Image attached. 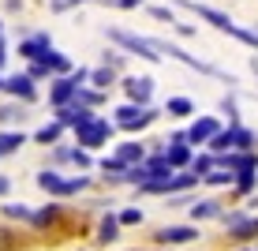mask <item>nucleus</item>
I'll list each match as a JSON object with an SVG mask.
<instances>
[{
    "instance_id": "nucleus-1",
    "label": "nucleus",
    "mask_w": 258,
    "mask_h": 251,
    "mask_svg": "<svg viewBox=\"0 0 258 251\" xmlns=\"http://www.w3.org/2000/svg\"><path fill=\"white\" fill-rule=\"evenodd\" d=\"M183 8H191L195 15H202V19H210L217 30H228L232 38H239V41H247V45H254L258 49V34H251V30H243V26H236L228 15H221V12H213V8H206V4H195V0H180Z\"/></svg>"
},
{
    "instance_id": "nucleus-2",
    "label": "nucleus",
    "mask_w": 258,
    "mask_h": 251,
    "mask_svg": "<svg viewBox=\"0 0 258 251\" xmlns=\"http://www.w3.org/2000/svg\"><path fill=\"white\" fill-rule=\"evenodd\" d=\"M109 38L112 41H120L123 49H131V53H139L142 60H157L161 53H157L154 41H146V38H135V34H123V30H109Z\"/></svg>"
},
{
    "instance_id": "nucleus-3",
    "label": "nucleus",
    "mask_w": 258,
    "mask_h": 251,
    "mask_svg": "<svg viewBox=\"0 0 258 251\" xmlns=\"http://www.w3.org/2000/svg\"><path fill=\"white\" fill-rule=\"evenodd\" d=\"M154 109H139V105H120V109H116V124H120V128H131V131H135V128H146V124H154Z\"/></svg>"
},
{
    "instance_id": "nucleus-4",
    "label": "nucleus",
    "mask_w": 258,
    "mask_h": 251,
    "mask_svg": "<svg viewBox=\"0 0 258 251\" xmlns=\"http://www.w3.org/2000/svg\"><path fill=\"white\" fill-rule=\"evenodd\" d=\"M109 135H112V124L101 120V116H94L86 128H79V142H83V146H101Z\"/></svg>"
},
{
    "instance_id": "nucleus-5",
    "label": "nucleus",
    "mask_w": 258,
    "mask_h": 251,
    "mask_svg": "<svg viewBox=\"0 0 258 251\" xmlns=\"http://www.w3.org/2000/svg\"><path fill=\"white\" fill-rule=\"evenodd\" d=\"M123 86H127V97H131V102H139L142 109H146L150 94H154V79H146V75H139V79H123Z\"/></svg>"
},
{
    "instance_id": "nucleus-6",
    "label": "nucleus",
    "mask_w": 258,
    "mask_h": 251,
    "mask_svg": "<svg viewBox=\"0 0 258 251\" xmlns=\"http://www.w3.org/2000/svg\"><path fill=\"white\" fill-rule=\"evenodd\" d=\"M165 158H168V165H187V161H191V150H187V135H183V131H180V135H172V146H165Z\"/></svg>"
},
{
    "instance_id": "nucleus-7",
    "label": "nucleus",
    "mask_w": 258,
    "mask_h": 251,
    "mask_svg": "<svg viewBox=\"0 0 258 251\" xmlns=\"http://www.w3.org/2000/svg\"><path fill=\"white\" fill-rule=\"evenodd\" d=\"M90 120H94V113L86 109V105H64V109H60V124H75V128H86Z\"/></svg>"
},
{
    "instance_id": "nucleus-8",
    "label": "nucleus",
    "mask_w": 258,
    "mask_h": 251,
    "mask_svg": "<svg viewBox=\"0 0 258 251\" xmlns=\"http://www.w3.org/2000/svg\"><path fill=\"white\" fill-rule=\"evenodd\" d=\"M4 90L23 97V102H30L34 97V83H30V75H12V79H4Z\"/></svg>"
},
{
    "instance_id": "nucleus-9",
    "label": "nucleus",
    "mask_w": 258,
    "mask_h": 251,
    "mask_svg": "<svg viewBox=\"0 0 258 251\" xmlns=\"http://www.w3.org/2000/svg\"><path fill=\"white\" fill-rule=\"evenodd\" d=\"M217 131H221V128H217V120H213V116H202V120L187 131V139H191V142H206V139L213 142V135H217Z\"/></svg>"
},
{
    "instance_id": "nucleus-10",
    "label": "nucleus",
    "mask_w": 258,
    "mask_h": 251,
    "mask_svg": "<svg viewBox=\"0 0 258 251\" xmlns=\"http://www.w3.org/2000/svg\"><path fill=\"white\" fill-rule=\"evenodd\" d=\"M157 236H161L165 244H187V240L199 236V229H191V225H172V229H161Z\"/></svg>"
},
{
    "instance_id": "nucleus-11",
    "label": "nucleus",
    "mask_w": 258,
    "mask_h": 251,
    "mask_svg": "<svg viewBox=\"0 0 258 251\" xmlns=\"http://www.w3.org/2000/svg\"><path fill=\"white\" fill-rule=\"evenodd\" d=\"M45 53H49V38L45 34H38V38H30V41L19 45V57H26V60H38V57H45Z\"/></svg>"
},
{
    "instance_id": "nucleus-12",
    "label": "nucleus",
    "mask_w": 258,
    "mask_h": 251,
    "mask_svg": "<svg viewBox=\"0 0 258 251\" xmlns=\"http://www.w3.org/2000/svg\"><path fill=\"white\" fill-rule=\"evenodd\" d=\"M79 94V83H75V75L71 79H60L56 86H52V105H64L68 97H75Z\"/></svg>"
},
{
    "instance_id": "nucleus-13",
    "label": "nucleus",
    "mask_w": 258,
    "mask_h": 251,
    "mask_svg": "<svg viewBox=\"0 0 258 251\" xmlns=\"http://www.w3.org/2000/svg\"><path fill=\"white\" fill-rule=\"evenodd\" d=\"M225 165H228V169H239V173H254V169H258V158H254V154H228Z\"/></svg>"
},
{
    "instance_id": "nucleus-14",
    "label": "nucleus",
    "mask_w": 258,
    "mask_h": 251,
    "mask_svg": "<svg viewBox=\"0 0 258 251\" xmlns=\"http://www.w3.org/2000/svg\"><path fill=\"white\" fill-rule=\"evenodd\" d=\"M38 184L45 187V191H56V195H68V180H60L52 169H45V173H38Z\"/></svg>"
},
{
    "instance_id": "nucleus-15",
    "label": "nucleus",
    "mask_w": 258,
    "mask_h": 251,
    "mask_svg": "<svg viewBox=\"0 0 258 251\" xmlns=\"http://www.w3.org/2000/svg\"><path fill=\"white\" fill-rule=\"evenodd\" d=\"M116 229H120V218H112V214H109V218L101 221V232H97V240H101V244H112V240L120 236Z\"/></svg>"
},
{
    "instance_id": "nucleus-16",
    "label": "nucleus",
    "mask_w": 258,
    "mask_h": 251,
    "mask_svg": "<svg viewBox=\"0 0 258 251\" xmlns=\"http://www.w3.org/2000/svg\"><path fill=\"white\" fill-rule=\"evenodd\" d=\"M116 158L123 161V165H131V161H142V146H139V142H123V146L116 150Z\"/></svg>"
},
{
    "instance_id": "nucleus-17",
    "label": "nucleus",
    "mask_w": 258,
    "mask_h": 251,
    "mask_svg": "<svg viewBox=\"0 0 258 251\" xmlns=\"http://www.w3.org/2000/svg\"><path fill=\"white\" fill-rule=\"evenodd\" d=\"M191 214H195V218H217L221 206L213 203V199H202V203H195V206H191Z\"/></svg>"
},
{
    "instance_id": "nucleus-18",
    "label": "nucleus",
    "mask_w": 258,
    "mask_h": 251,
    "mask_svg": "<svg viewBox=\"0 0 258 251\" xmlns=\"http://www.w3.org/2000/svg\"><path fill=\"white\" fill-rule=\"evenodd\" d=\"M60 131H64V124L56 120V124H45V128H41L34 139H38V142H45V146H49V142H56V139H60Z\"/></svg>"
},
{
    "instance_id": "nucleus-19",
    "label": "nucleus",
    "mask_w": 258,
    "mask_h": 251,
    "mask_svg": "<svg viewBox=\"0 0 258 251\" xmlns=\"http://www.w3.org/2000/svg\"><path fill=\"white\" fill-rule=\"evenodd\" d=\"M172 116H187V113H195V105L187 102V97H168V105H165Z\"/></svg>"
},
{
    "instance_id": "nucleus-20",
    "label": "nucleus",
    "mask_w": 258,
    "mask_h": 251,
    "mask_svg": "<svg viewBox=\"0 0 258 251\" xmlns=\"http://www.w3.org/2000/svg\"><path fill=\"white\" fill-rule=\"evenodd\" d=\"M23 131H8V135H0V154H8V150H19L23 146Z\"/></svg>"
},
{
    "instance_id": "nucleus-21",
    "label": "nucleus",
    "mask_w": 258,
    "mask_h": 251,
    "mask_svg": "<svg viewBox=\"0 0 258 251\" xmlns=\"http://www.w3.org/2000/svg\"><path fill=\"white\" fill-rule=\"evenodd\" d=\"M210 146H213V150H228V146H236V128H228V131H217Z\"/></svg>"
},
{
    "instance_id": "nucleus-22",
    "label": "nucleus",
    "mask_w": 258,
    "mask_h": 251,
    "mask_svg": "<svg viewBox=\"0 0 258 251\" xmlns=\"http://www.w3.org/2000/svg\"><path fill=\"white\" fill-rule=\"evenodd\" d=\"M232 236H236V240H251V236H258V218H247L243 225L232 232Z\"/></svg>"
},
{
    "instance_id": "nucleus-23",
    "label": "nucleus",
    "mask_w": 258,
    "mask_h": 251,
    "mask_svg": "<svg viewBox=\"0 0 258 251\" xmlns=\"http://www.w3.org/2000/svg\"><path fill=\"white\" fill-rule=\"evenodd\" d=\"M41 64H45V68H52V71H68V60L64 57H60V53H45V57H41Z\"/></svg>"
},
{
    "instance_id": "nucleus-24",
    "label": "nucleus",
    "mask_w": 258,
    "mask_h": 251,
    "mask_svg": "<svg viewBox=\"0 0 258 251\" xmlns=\"http://www.w3.org/2000/svg\"><path fill=\"white\" fill-rule=\"evenodd\" d=\"M236 146H239V150H251V146H254V131L236 128Z\"/></svg>"
},
{
    "instance_id": "nucleus-25",
    "label": "nucleus",
    "mask_w": 258,
    "mask_h": 251,
    "mask_svg": "<svg viewBox=\"0 0 258 251\" xmlns=\"http://www.w3.org/2000/svg\"><path fill=\"white\" fill-rule=\"evenodd\" d=\"M191 169H195V176H206V173H213V158H195Z\"/></svg>"
},
{
    "instance_id": "nucleus-26",
    "label": "nucleus",
    "mask_w": 258,
    "mask_h": 251,
    "mask_svg": "<svg viewBox=\"0 0 258 251\" xmlns=\"http://www.w3.org/2000/svg\"><path fill=\"white\" fill-rule=\"evenodd\" d=\"M90 79H94L97 86H109V83H112V71H109V68H97V71H90Z\"/></svg>"
},
{
    "instance_id": "nucleus-27",
    "label": "nucleus",
    "mask_w": 258,
    "mask_h": 251,
    "mask_svg": "<svg viewBox=\"0 0 258 251\" xmlns=\"http://www.w3.org/2000/svg\"><path fill=\"white\" fill-rule=\"evenodd\" d=\"M120 221H123V225H135V221H142V210H135V206H127V210L120 214Z\"/></svg>"
},
{
    "instance_id": "nucleus-28",
    "label": "nucleus",
    "mask_w": 258,
    "mask_h": 251,
    "mask_svg": "<svg viewBox=\"0 0 258 251\" xmlns=\"http://www.w3.org/2000/svg\"><path fill=\"white\" fill-rule=\"evenodd\" d=\"M101 169H105V173H123V161H120V158H105Z\"/></svg>"
},
{
    "instance_id": "nucleus-29",
    "label": "nucleus",
    "mask_w": 258,
    "mask_h": 251,
    "mask_svg": "<svg viewBox=\"0 0 258 251\" xmlns=\"http://www.w3.org/2000/svg\"><path fill=\"white\" fill-rule=\"evenodd\" d=\"M206 180H210L213 187H217V184H232V173H210Z\"/></svg>"
},
{
    "instance_id": "nucleus-30",
    "label": "nucleus",
    "mask_w": 258,
    "mask_h": 251,
    "mask_svg": "<svg viewBox=\"0 0 258 251\" xmlns=\"http://www.w3.org/2000/svg\"><path fill=\"white\" fill-rule=\"evenodd\" d=\"M221 109L228 113V120H232V128H236V97H225V105H221Z\"/></svg>"
},
{
    "instance_id": "nucleus-31",
    "label": "nucleus",
    "mask_w": 258,
    "mask_h": 251,
    "mask_svg": "<svg viewBox=\"0 0 258 251\" xmlns=\"http://www.w3.org/2000/svg\"><path fill=\"white\" fill-rule=\"evenodd\" d=\"M251 187H254V173H243L239 176V191H251Z\"/></svg>"
},
{
    "instance_id": "nucleus-32",
    "label": "nucleus",
    "mask_w": 258,
    "mask_h": 251,
    "mask_svg": "<svg viewBox=\"0 0 258 251\" xmlns=\"http://www.w3.org/2000/svg\"><path fill=\"white\" fill-rule=\"evenodd\" d=\"M8 214H12V218H30V210H26V206H8Z\"/></svg>"
},
{
    "instance_id": "nucleus-33",
    "label": "nucleus",
    "mask_w": 258,
    "mask_h": 251,
    "mask_svg": "<svg viewBox=\"0 0 258 251\" xmlns=\"http://www.w3.org/2000/svg\"><path fill=\"white\" fill-rule=\"evenodd\" d=\"M154 15H157V19H168V23H176V19H172V12H168V8H154Z\"/></svg>"
},
{
    "instance_id": "nucleus-34",
    "label": "nucleus",
    "mask_w": 258,
    "mask_h": 251,
    "mask_svg": "<svg viewBox=\"0 0 258 251\" xmlns=\"http://www.w3.org/2000/svg\"><path fill=\"white\" fill-rule=\"evenodd\" d=\"M135 4H142V0H120V8H135Z\"/></svg>"
},
{
    "instance_id": "nucleus-35",
    "label": "nucleus",
    "mask_w": 258,
    "mask_h": 251,
    "mask_svg": "<svg viewBox=\"0 0 258 251\" xmlns=\"http://www.w3.org/2000/svg\"><path fill=\"white\" fill-rule=\"evenodd\" d=\"M0 64H4V45H0Z\"/></svg>"
},
{
    "instance_id": "nucleus-36",
    "label": "nucleus",
    "mask_w": 258,
    "mask_h": 251,
    "mask_svg": "<svg viewBox=\"0 0 258 251\" xmlns=\"http://www.w3.org/2000/svg\"><path fill=\"white\" fill-rule=\"evenodd\" d=\"M4 187H8V180H0V191H4Z\"/></svg>"
},
{
    "instance_id": "nucleus-37",
    "label": "nucleus",
    "mask_w": 258,
    "mask_h": 251,
    "mask_svg": "<svg viewBox=\"0 0 258 251\" xmlns=\"http://www.w3.org/2000/svg\"><path fill=\"white\" fill-rule=\"evenodd\" d=\"M0 86H4V79H0Z\"/></svg>"
}]
</instances>
